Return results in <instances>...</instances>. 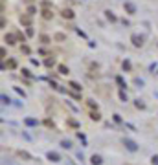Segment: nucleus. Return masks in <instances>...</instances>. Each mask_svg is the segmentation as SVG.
I'll use <instances>...</instances> for the list:
<instances>
[{
    "label": "nucleus",
    "mask_w": 158,
    "mask_h": 165,
    "mask_svg": "<svg viewBox=\"0 0 158 165\" xmlns=\"http://www.w3.org/2000/svg\"><path fill=\"white\" fill-rule=\"evenodd\" d=\"M123 9H125L129 15H134V13H136V8H134L132 2H125V4H123Z\"/></svg>",
    "instance_id": "f257e3e1"
},
{
    "label": "nucleus",
    "mask_w": 158,
    "mask_h": 165,
    "mask_svg": "<svg viewBox=\"0 0 158 165\" xmlns=\"http://www.w3.org/2000/svg\"><path fill=\"white\" fill-rule=\"evenodd\" d=\"M123 143H125V147H127L131 152H136V151H138V147H136V143H134V141H131V139H125Z\"/></svg>",
    "instance_id": "f03ea898"
},
{
    "label": "nucleus",
    "mask_w": 158,
    "mask_h": 165,
    "mask_svg": "<svg viewBox=\"0 0 158 165\" xmlns=\"http://www.w3.org/2000/svg\"><path fill=\"white\" fill-rule=\"evenodd\" d=\"M131 40H132L134 46H142V44H143V37H138V35H132Z\"/></svg>",
    "instance_id": "7ed1b4c3"
},
{
    "label": "nucleus",
    "mask_w": 158,
    "mask_h": 165,
    "mask_svg": "<svg viewBox=\"0 0 158 165\" xmlns=\"http://www.w3.org/2000/svg\"><path fill=\"white\" fill-rule=\"evenodd\" d=\"M20 22L24 26H31V15H20Z\"/></svg>",
    "instance_id": "20e7f679"
},
{
    "label": "nucleus",
    "mask_w": 158,
    "mask_h": 165,
    "mask_svg": "<svg viewBox=\"0 0 158 165\" xmlns=\"http://www.w3.org/2000/svg\"><path fill=\"white\" fill-rule=\"evenodd\" d=\"M61 15H63L64 18H74V11H72V9H63Z\"/></svg>",
    "instance_id": "39448f33"
},
{
    "label": "nucleus",
    "mask_w": 158,
    "mask_h": 165,
    "mask_svg": "<svg viewBox=\"0 0 158 165\" xmlns=\"http://www.w3.org/2000/svg\"><path fill=\"white\" fill-rule=\"evenodd\" d=\"M90 161H92V165H99L103 160H101V156H97V154H94L92 158H90Z\"/></svg>",
    "instance_id": "423d86ee"
},
{
    "label": "nucleus",
    "mask_w": 158,
    "mask_h": 165,
    "mask_svg": "<svg viewBox=\"0 0 158 165\" xmlns=\"http://www.w3.org/2000/svg\"><path fill=\"white\" fill-rule=\"evenodd\" d=\"M4 40L8 44H15V35H11V33H8L6 37H4Z\"/></svg>",
    "instance_id": "0eeeda50"
},
{
    "label": "nucleus",
    "mask_w": 158,
    "mask_h": 165,
    "mask_svg": "<svg viewBox=\"0 0 158 165\" xmlns=\"http://www.w3.org/2000/svg\"><path fill=\"white\" fill-rule=\"evenodd\" d=\"M48 160L50 161H59V154L57 152H48Z\"/></svg>",
    "instance_id": "6e6552de"
},
{
    "label": "nucleus",
    "mask_w": 158,
    "mask_h": 165,
    "mask_svg": "<svg viewBox=\"0 0 158 165\" xmlns=\"http://www.w3.org/2000/svg\"><path fill=\"white\" fill-rule=\"evenodd\" d=\"M26 125H28V127H35V125H37V119L28 117V119H26Z\"/></svg>",
    "instance_id": "1a4fd4ad"
},
{
    "label": "nucleus",
    "mask_w": 158,
    "mask_h": 165,
    "mask_svg": "<svg viewBox=\"0 0 158 165\" xmlns=\"http://www.w3.org/2000/svg\"><path fill=\"white\" fill-rule=\"evenodd\" d=\"M90 117H92L94 121H99V119H101V116H99V112H97V110H96V112H90Z\"/></svg>",
    "instance_id": "9d476101"
},
{
    "label": "nucleus",
    "mask_w": 158,
    "mask_h": 165,
    "mask_svg": "<svg viewBox=\"0 0 158 165\" xmlns=\"http://www.w3.org/2000/svg\"><path fill=\"white\" fill-rule=\"evenodd\" d=\"M17 154H18V156H20V158H24V160H31V156H30L28 152H24V151H18Z\"/></svg>",
    "instance_id": "9b49d317"
},
{
    "label": "nucleus",
    "mask_w": 158,
    "mask_h": 165,
    "mask_svg": "<svg viewBox=\"0 0 158 165\" xmlns=\"http://www.w3.org/2000/svg\"><path fill=\"white\" fill-rule=\"evenodd\" d=\"M42 17H44V18H52V17H53V13H52L50 9H44V11H42Z\"/></svg>",
    "instance_id": "f8f14e48"
},
{
    "label": "nucleus",
    "mask_w": 158,
    "mask_h": 165,
    "mask_svg": "<svg viewBox=\"0 0 158 165\" xmlns=\"http://www.w3.org/2000/svg\"><path fill=\"white\" fill-rule=\"evenodd\" d=\"M107 18L114 22V20H116V15H112V11H107Z\"/></svg>",
    "instance_id": "ddd939ff"
},
{
    "label": "nucleus",
    "mask_w": 158,
    "mask_h": 165,
    "mask_svg": "<svg viewBox=\"0 0 158 165\" xmlns=\"http://www.w3.org/2000/svg\"><path fill=\"white\" fill-rule=\"evenodd\" d=\"M41 40H42L44 44H48V42H50V37H48V35H41Z\"/></svg>",
    "instance_id": "4468645a"
},
{
    "label": "nucleus",
    "mask_w": 158,
    "mask_h": 165,
    "mask_svg": "<svg viewBox=\"0 0 158 165\" xmlns=\"http://www.w3.org/2000/svg\"><path fill=\"white\" fill-rule=\"evenodd\" d=\"M8 66H9V68H15V66H17V63H15L13 59H9V61H8Z\"/></svg>",
    "instance_id": "2eb2a0df"
},
{
    "label": "nucleus",
    "mask_w": 158,
    "mask_h": 165,
    "mask_svg": "<svg viewBox=\"0 0 158 165\" xmlns=\"http://www.w3.org/2000/svg\"><path fill=\"white\" fill-rule=\"evenodd\" d=\"M59 73H68V68L66 66H59Z\"/></svg>",
    "instance_id": "dca6fc26"
},
{
    "label": "nucleus",
    "mask_w": 158,
    "mask_h": 165,
    "mask_svg": "<svg viewBox=\"0 0 158 165\" xmlns=\"http://www.w3.org/2000/svg\"><path fill=\"white\" fill-rule=\"evenodd\" d=\"M70 86H72L74 90H81V86H79V85H77V82H70Z\"/></svg>",
    "instance_id": "f3484780"
},
{
    "label": "nucleus",
    "mask_w": 158,
    "mask_h": 165,
    "mask_svg": "<svg viewBox=\"0 0 158 165\" xmlns=\"http://www.w3.org/2000/svg\"><path fill=\"white\" fill-rule=\"evenodd\" d=\"M61 145H63L64 149H70V147H72V143H70V141H63V143H61Z\"/></svg>",
    "instance_id": "a211bd4d"
},
{
    "label": "nucleus",
    "mask_w": 158,
    "mask_h": 165,
    "mask_svg": "<svg viewBox=\"0 0 158 165\" xmlns=\"http://www.w3.org/2000/svg\"><path fill=\"white\" fill-rule=\"evenodd\" d=\"M55 40H64V35H63V33H57V35H55Z\"/></svg>",
    "instance_id": "6ab92c4d"
},
{
    "label": "nucleus",
    "mask_w": 158,
    "mask_h": 165,
    "mask_svg": "<svg viewBox=\"0 0 158 165\" xmlns=\"http://www.w3.org/2000/svg\"><path fill=\"white\" fill-rule=\"evenodd\" d=\"M116 81H118V85H120V86H121V88H123V86H125V82H123V79H121V77H118V79H116Z\"/></svg>",
    "instance_id": "aec40b11"
},
{
    "label": "nucleus",
    "mask_w": 158,
    "mask_h": 165,
    "mask_svg": "<svg viewBox=\"0 0 158 165\" xmlns=\"http://www.w3.org/2000/svg\"><path fill=\"white\" fill-rule=\"evenodd\" d=\"M28 15H35V8H33V6L28 8Z\"/></svg>",
    "instance_id": "412c9836"
},
{
    "label": "nucleus",
    "mask_w": 158,
    "mask_h": 165,
    "mask_svg": "<svg viewBox=\"0 0 158 165\" xmlns=\"http://www.w3.org/2000/svg\"><path fill=\"white\" fill-rule=\"evenodd\" d=\"M123 68H125V70H131V63H129V61H125V63H123Z\"/></svg>",
    "instance_id": "4be33fe9"
},
{
    "label": "nucleus",
    "mask_w": 158,
    "mask_h": 165,
    "mask_svg": "<svg viewBox=\"0 0 158 165\" xmlns=\"http://www.w3.org/2000/svg\"><path fill=\"white\" fill-rule=\"evenodd\" d=\"M17 37H18V39H20V40H22V42H26V37H24L22 33H17Z\"/></svg>",
    "instance_id": "5701e85b"
},
{
    "label": "nucleus",
    "mask_w": 158,
    "mask_h": 165,
    "mask_svg": "<svg viewBox=\"0 0 158 165\" xmlns=\"http://www.w3.org/2000/svg\"><path fill=\"white\" fill-rule=\"evenodd\" d=\"M68 125H70V127H77V123H75L74 119H68Z\"/></svg>",
    "instance_id": "b1692460"
},
{
    "label": "nucleus",
    "mask_w": 158,
    "mask_h": 165,
    "mask_svg": "<svg viewBox=\"0 0 158 165\" xmlns=\"http://www.w3.org/2000/svg\"><path fill=\"white\" fill-rule=\"evenodd\" d=\"M44 123H46V127H53V121H52V119H46Z\"/></svg>",
    "instance_id": "393cba45"
},
{
    "label": "nucleus",
    "mask_w": 158,
    "mask_h": 165,
    "mask_svg": "<svg viewBox=\"0 0 158 165\" xmlns=\"http://www.w3.org/2000/svg\"><path fill=\"white\" fill-rule=\"evenodd\" d=\"M53 64V59H46V66H52Z\"/></svg>",
    "instance_id": "a878e982"
},
{
    "label": "nucleus",
    "mask_w": 158,
    "mask_h": 165,
    "mask_svg": "<svg viewBox=\"0 0 158 165\" xmlns=\"http://www.w3.org/2000/svg\"><path fill=\"white\" fill-rule=\"evenodd\" d=\"M153 163H154V165H158V156H153Z\"/></svg>",
    "instance_id": "bb28decb"
}]
</instances>
